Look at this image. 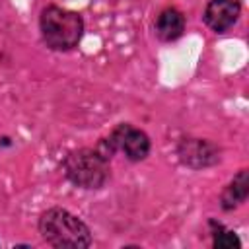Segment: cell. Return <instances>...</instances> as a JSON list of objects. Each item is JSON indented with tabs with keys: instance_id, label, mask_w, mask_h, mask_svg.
Instances as JSON below:
<instances>
[{
	"instance_id": "6da1fadb",
	"label": "cell",
	"mask_w": 249,
	"mask_h": 249,
	"mask_svg": "<svg viewBox=\"0 0 249 249\" xmlns=\"http://www.w3.org/2000/svg\"><path fill=\"white\" fill-rule=\"evenodd\" d=\"M39 230L53 247H89V228L64 208H49L39 220Z\"/></svg>"
},
{
	"instance_id": "7a4b0ae2",
	"label": "cell",
	"mask_w": 249,
	"mask_h": 249,
	"mask_svg": "<svg viewBox=\"0 0 249 249\" xmlns=\"http://www.w3.org/2000/svg\"><path fill=\"white\" fill-rule=\"evenodd\" d=\"M84 31L82 16L58 6H49L41 14V33L45 43L54 51H68L78 45Z\"/></svg>"
},
{
	"instance_id": "3957f363",
	"label": "cell",
	"mask_w": 249,
	"mask_h": 249,
	"mask_svg": "<svg viewBox=\"0 0 249 249\" xmlns=\"http://www.w3.org/2000/svg\"><path fill=\"white\" fill-rule=\"evenodd\" d=\"M66 177L84 189H99L109 177V158L97 148H82L72 152L64 161Z\"/></svg>"
},
{
	"instance_id": "277c9868",
	"label": "cell",
	"mask_w": 249,
	"mask_h": 249,
	"mask_svg": "<svg viewBox=\"0 0 249 249\" xmlns=\"http://www.w3.org/2000/svg\"><path fill=\"white\" fill-rule=\"evenodd\" d=\"M107 144L111 146V150H121L128 160L132 161H140L148 156L150 152V138L146 136V132L130 126V124H119L109 138H105Z\"/></svg>"
},
{
	"instance_id": "5b68a950",
	"label": "cell",
	"mask_w": 249,
	"mask_h": 249,
	"mask_svg": "<svg viewBox=\"0 0 249 249\" xmlns=\"http://www.w3.org/2000/svg\"><path fill=\"white\" fill-rule=\"evenodd\" d=\"M239 0H210L204 10V21L216 33L230 29L239 18Z\"/></svg>"
},
{
	"instance_id": "8992f818",
	"label": "cell",
	"mask_w": 249,
	"mask_h": 249,
	"mask_svg": "<svg viewBox=\"0 0 249 249\" xmlns=\"http://www.w3.org/2000/svg\"><path fill=\"white\" fill-rule=\"evenodd\" d=\"M181 160L193 167H202V165H210L218 160V152L212 144L202 142V140H187L181 144L179 148Z\"/></svg>"
},
{
	"instance_id": "52a82bcc",
	"label": "cell",
	"mask_w": 249,
	"mask_h": 249,
	"mask_svg": "<svg viewBox=\"0 0 249 249\" xmlns=\"http://www.w3.org/2000/svg\"><path fill=\"white\" fill-rule=\"evenodd\" d=\"M185 29V16L175 8H165L156 19V35L161 41H175Z\"/></svg>"
},
{
	"instance_id": "ba28073f",
	"label": "cell",
	"mask_w": 249,
	"mask_h": 249,
	"mask_svg": "<svg viewBox=\"0 0 249 249\" xmlns=\"http://www.w3.org/2000/svg\"><path fill=\"white\" fill-rule=\"evenodd\" d=\"M247 191H249V181H247V171H239L233 181L230 183V187L226 189L224 196H222V202H224V208L230 210L233 206H237L239 202H243L247 198Z\"/></svg>"
},
{
	"instance_id": "9c48e42d",
	"label": "cell",
	"mask_w": 249,
	"mask_h": 249,
	"mask_svg": "<svg viewBox=\"0 0 249 249\" xmlns=\"http://www.w3.org/2000/svg\"><path fill=\"white\" fill-rule=\"evenodd\" d=\"M214 247L220 249H237L239 247V239L231 230H226L218 224V228L214 230Z\"/></svg>"
}]
</instances>
